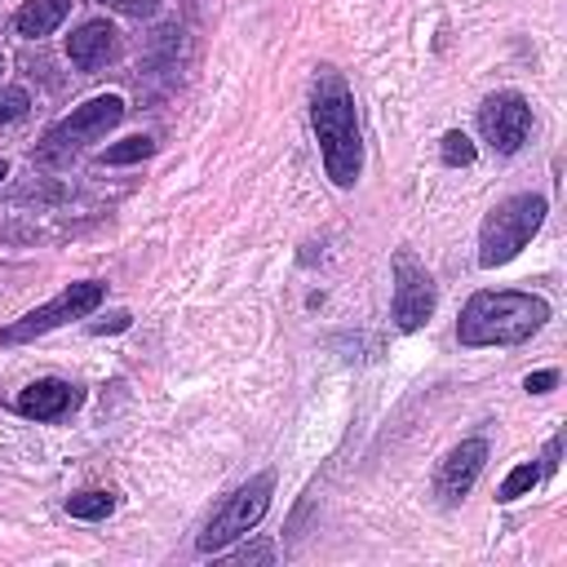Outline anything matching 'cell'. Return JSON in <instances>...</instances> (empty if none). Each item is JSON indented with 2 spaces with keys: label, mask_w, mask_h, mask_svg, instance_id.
<instances>
[{
  "label": "cell",
  "mask_w": 567,
  "mask_h": 567,
  "mask_svg": "<svg viewBox=\"0 0 567 567\" xmlns=\"http://www.w3.org/2000/svg\"><path fill=\"white\" fill-rule=\"evenodd\" d=\"M430 315H434V279L408 248H399L394 252V323L403 332H416Z\"/></svg>",
  "instance_id": "cell-8"
},
{
  "label": "cell",
  "mask_w": 567,
  "mask_h": 567,
  "mask_svg": "<svg viewBox=\"0 0 567 567\" xmlns=\"http://www.w3.org/2000/svg\"><path fill=\"white\" fill-rule=\"evenodd\" d=\"M545 213H549L545 195H532V190L501 199V204L483 217V226H478V266L496 270V266L514 261V257L532 244V235L540 230Z\"/></svg>",
  "instance_id": "cell-3"
},
{
  "label": "cell",
  "mask_w": 567,
  "mask_h": 567,
  "mask_svg": "<svg viewBox=\"0 0 567 567\" xmlns=\"http://www.w3.org/2000/svg\"><path fill=\"white\" fill-rule=\"evenodd\" d=\"M120 115H124V97H115V93L89 97L84 106H75L66 120H58V124L40 137L35 159H40V164H62V159H71L75 151H84L89 142H97L106 128H115Z\"/></svg>",
  "instance_id": "cell-5"
},
{
  "label": "cell",
  "mask_w": 567,
  "mask_h": 567,
  "mask_svg": "<svg viewBox=\"0 0 567 567\" xmlns=\"http://www.w3.org/2000/svg\"><path fill=\"white\" fill-rule=\"evenodd\" d=\"M558 452H563V439L554 434V439H549V447H545V465H540L545 474H554V470H558Z\"/></svg>",
  "instance_id": "cell-21"
},
{
  "label": "cell",
  "mask_w": 567,
  "mask_h": 567,
  "mask_svg": "<svg viewBox=\"0 0 567 567\" xmlns=\"http://www.w3.org/2000/svg\"><path fill=\"white\" fill-rule=\"evenodd\" d=\"M478 133L487 137V146L496 155H514L527 142V133H532V106H527V97L514 93V89H501V93L483 97V106H478Z\"/></svg>",
  "instance_id": "cell-7"
},
{
  "label": "cell",
  "mask_w": 567,
  "mask_h": 567,
  "mask_svg": "<svg viewBox=\"0 0 567 567\" xmlns=\"http://www.w3.org/2000/svg\"><path fill=\"white\" fill-rule=\"evenodd\" d=\"M102 297H106V288H102L97 279L66 284L53 301H44V306L27 310L22 319H13L9 328H0V346H22V341H35V337H44V332L62 328L66 319H84L89 310H97V306H102Z\"/></svg>",
  "instance_id": "cell-6"
},
{
  "label": "cell",
  "mask_w": 567,
  "mask_h": 567,
  "mask_svg": "<svg viewBox=\"0 0 567 567\" xmlns=\"http://www.w3.org/2000/svg\"><path fill=\"white\" fill-rule=\"evenodd\" d=\"M0 71H4V62H0Z\"/></svg>",
  "instance_id": "cell-24"
},
{
  "label": "cell",
  "mask_w": 567,
  "mask_h": 567,
  "mask_svg": "<svg viewBox=\"0 0 567 567\" xmlns=\"http://www.w3.org/2000/svg\"><path fill=\"white\" fill-rule=\"evenodd\" d=\"M270 496H275V474H257V478L239 483L235 492H226L221 505L213 509V518L204 523L195 549H199V554H221L230 540L248 536V532L261 523V514L270 509Z\"/></svg>",
  "instance_id": "cell-4"
},
{
  "label": "cell",
  "mask_w": 567,
  "mask_h": 567,
  "mask_svg": "<svg viewBox=\"0 0 567 567\" xmlns=\"http://www.w3.org/2000/svg\"><path fill=\"white\" fill-rule=\"evenodd\" d=\"M443 164L447 168H465V164H474V142L461 133V128H452V133H443Z\"/></svg>",
  "instance_id": "cell-16"
},
{
  "label": "cell",
  "mask_w": 567,
  "mask_h": 567,
  "mask_svg": "<svg viewBox=\"0 0 567 567\" xmlns=\"http://www.w3.org/2000/svg\"><path fill=\"white\" fill-rule=\"evenodd\" d=\"M66 58L80 71H97V66H106V62L120 58V31L106 18H93V22H84L80 31L66 35Z\"/></svg>",
  "instance_id": "cell-11"
},
{
  "label": "cell",
  "mask_w": 567,
  "mask_h": 567,
  "mask_svg": "<svg viewBox=\"0 0 567 567\" xmlns=\"http://www.w3.org/2000/svg\"><path fill=\"white\" fill-rule=\"evenodd\" d=\"M120 328H128V315H124V310H115L111 319H102V323H93V332H120Z\"/></svg>",
  "instance_id": "cell-20"
},
{
  "label": "cell",
  "mask_w": 567,
  "mask_h": 567,
  "mask_svg": "<svg viewBox=\"0 0 567 567\" xmlns=\"http://www.w3.org/2000/svg\"><path fill=\"white\" fill-rule=\"evenodd\" d=\"M252 558H270V549L257 545V549H239V554H230V563H252Z\"/></svg>",
  "instance_id": "cell-22"
},
{
  "label": "cell",
  "mask_w": 567,
  "mask_h": 567,
  "mask_svg": "<svg viewBox=\"0 0 567 567\" xmlns=\"http://www.w3.org/2000/svg\"><path fill=\"white\" fill-rule=\"evenodd\" d=\"M0 177H9V164H4V159H0Z\"/></svg>",
  "instance_id": "cell-23"
},
{
  "label": "cell",
  "mask_w": 567,
  "mask_h": 567,
  "mask_svg": "<svg viewBox=\"0 0 567 567\" xmlns=\"http://www.w3.org/2000/svg\"><path fill=\"white\" fill-rule=\"evenodd\" d=\"M115 509V496L111 492H102V487H89V492H75V496H66V514L71 518H106Z\"/></svg>",
  "instance_id": "cell-13"
},
{
  "label": "cell",
  "mask_w": 567,
  "mask_h": 567,
  "mask_svg": "<svg viewBox=\"0 0 567 567\" xmlns=\"http://www.w3.org/2000/svg\"><path fill=\"white\" fill-rule=\"evenodd\" d=\"M549 319V301L536 292L501 288V292H474L456 319L461 346H518L532 332H540Z\"/></svg>",
  "instance_id": "cell-2"
},
{
  "label": "cell",
  "mask_w": 567,
  "mask_h": 567,
  "mask_svg": "<svg viewBox=\"0 0 567 567\" xmlns=\"http://www.w3.org/2000/svg\"><path fill=\"white\" fill-rule=\"evenodd\" d=\"M483 461H487V439H465V443H456V447L439 461V474H434L439 501H443V505L465 501V492H470L474 478L483 474Z\"/></svg>",
  "instance_id": "cell-9"
},
{
  "label": "cell",
  "mask_w": 567,
  "mask_h": 567,
  "mask_svg": "<svg viewBox=\"0 0 567 567\" xmlns=\"http://www.w3.org/2000/svg\"><path fill=\"white\" fill-rule=\"evenodd\" d=\"M146 155H155V142H151L146 133H137V137H124V142L106 146V151H102V164H137V159H146Z\"/></svg>",
  "instance_id": "cell-15"
},
{
  "label": "cell",
  "mask_w": 567,
  "mask_h": 567,
  "mask_svg": "<svg viewBox=\"0 0 567 567\" xmlns=\"http://www.w3.org/2000/svg\"><path fill=\"white\" fill-rule=\"evenodd\" d=\"M310 124H315L328 177L337 186H354L363 168V137H359L354 93L337 71H319L315 93H310Z\"/></svg>",
  "instance_id": "cell-1"
},
{
  "label": "cell",
  "mask_w": 567,
  "mask_h": 567,
  "mask_svg": "<svg viewBox=\"0 0 567 567\" xmlns=\"http://www.w3.org/2000/svg\"><path fill=\"white\" fill-rule=\"evenodd\" d=\"M27 106H31L27 89H4V93H0V128H4V124H13V120H22V115H27Z\"/></svg>",
  "instance_id": "cell-17"
},
{
  "label": "cell",
  "mask_w": 567,
  "mask_h": 567,
  "mask_svg": "<svg viewBox=\"0 0 567 567\" xmlns=\"http://www.w3.org/2000/svg\"><path fill=\"white\" fill-rule=\"evenodd\" d=\"M80 403H84V390L71 385V381H62V377L31 381V385L18 390V399H13V408H18L22 416H31V421H58V416L75 412Z\"/></svg>",
  "instance_id": "cell-10"
},
{
  "label": "cell",
  "mask_w": 567,
  "mask_h": 567,
  "mask_svg": "<svg viewBox=\"0 0 567 567\" xmlns=\"http://www.w3.org/2000/svg\"><path fill=\"white\" fill-rule=\"evenodd\" d=\"M97 4L120 9V13H128V18H151V13L159 9V0H97Z\"/></svg>",
  "instance_id": "cell-18"
},
{
  "label": "cell",
  "mask_w": 567,
  "mask_h": 567,
  "mask_svg": "<svg viewBox=\"0 0 567 567\" xmlns=\"http://www.w3.org/2000/svg\"><path fill=\"white\" fill-rule=\"evenodd\" d=\"M66 9H71V0H27V4L18 9L13 27H18V35L35 40V35H49V31L66 18Z\"/></svg>",
  "instance_id": "cell-12"
},
{
  "label": "cell",
  "mask_w": 567,
  "mask_h": 567,
  "mask_svg": "<svg viewBox=\"0 0 567 567\" xmlns=\"http://www.w3.org/2000/svg\"><path fill=\"white\" fill-rule=\"evenodd\" d=\"M540 474H545V470H540L536 461H523V465H514V470L505 474V483L496 487V501H518V496H527V492L540 483Z\"/></svg>",
  "instance_id": "cell-14"
},
{
  "label": "cell",
  "mask_w": 567,
  "mask_h": 567,
  "mask_svg": "<svg viewBox=\"0 0 567 567\" xmlns=\"http://www.w3.org/2000/svg\"><path fill=\"white\" fill-rule=\"evenodd\" d=\"M532 394H545V390H554L558 385V372L554 368H540V372H527V381H523Z\"/></svg>",
  "instance_id": "cell-19"
}]
</instances>
